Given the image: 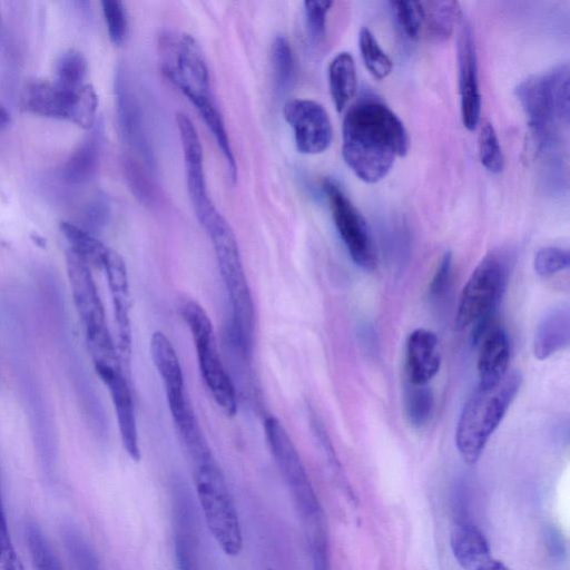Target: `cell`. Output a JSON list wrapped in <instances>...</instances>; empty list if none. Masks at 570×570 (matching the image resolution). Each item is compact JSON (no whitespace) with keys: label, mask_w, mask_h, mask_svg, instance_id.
Wrapping results in <instances>:
<instances>
[{"label":"cell","mask_w":570,"mask_h":570,"mask_svg":"<svg viewBox=\"0 0 570 570\" xmlns=\"http://www.w3.org/2000/svg\"><path fill=\"white\" fill-rule=\"evenodd\" d=\"M342 155L362 181L375 184L410 147L406 128L382 100L367 96L351 105L342 127Z\"/></svg>","instance_id":"6da1fadb"},{"label":"cell","mask_w":570,"mask_h":570,"mask_svg":"<svg viewBox=\"0 0 570 570\" xmlns=\"http://www.w3.org/2000/svg\"><path fill=\"white\" fill-rule=\"evenodd\" d=\"M157 52L163 73L194 105L219 146L230 179L235 180L236 159L214 99L208 67L198 42L187 33L166 31L158 38Z\"/></svg>","instance_id":"7a4b0ae2"},{"label":"cell","mask_w":570,"mask_h":570,"mask_svg":"<svg viewBox=\"0 0 570 570\" xmlns=\"http://www.w3.org/2000/svg\"><path fill=\"white\" fill-rule=\"evenodd\" d=\"M522 383L519 372H508L490 387L478 386L465 402L458 420L455 444L461 458L474 464L504 417Z\"/></svg>","instance_id":"3957f363"},{"label":"cell","mask_w":570,"mask_h":570,"mask_svg":"<svg viewBox=\"0 0 570 570\" xmlns=\"http://www.w3.org/2000/svg\"><path fill=\"white\" fill-rule=\"evenodd\" d=\"M196 493L206 525L227 556L235 557L243 549V534L237 509L217 462L194 466Z\"/></svg>","instance_id":"277c9868"},{"label":"cell","mask_w":570,"mask_h":570,"mask_svg":"<svg viewBox=\"0 0 570 570\" xmlns=\"http://www.w3.org/2000/svg\"><path fill=\"white\" fill-rule=\"evenodd\" d=\"M180 314L193 337L205 385L222 411L228 416H234L237 412V392L219 354L208 314L194 299L183 302Z\"/></svg>","instance_id":"5b68a950"},{"label":"cell","mask_w":570,"mask_h":570,"mask_svg":"<svg viewBox=\"0 0 570 570\" xmlns=\"http://www.w3.org/2000/svg\"><path fill=\"white\" fill-rule=\"evenodd\" d=\"M507 276V261L501 254L492 252L481 259L460 294L454 320L456 330L473 325L475 340L483 335L504 293Z\"/></svg>","instance_id":"8992f818"},{"label":"cell","mask_w":570,"mask_h":570,"mask_svg":"<svg viewBox=\"0 0 570 570\" xmlns=\"http://www.w3.org/2000/svg\"><path fill=\"white\" fill-rule=\"evenodd\" d=\"M517 97L539 139L550 137L553 126L569 120V68L560 66L547 75L524 79L515 88Z\"/></svg>","instance_id":"52a82bcc"},{"label":"cell","mask_w":570,"mask_h":570,"mask_svg":"<svg viewBox=\"0 0 570 570\" xmlns=\"http://www.w3.org/2000/svg\"><path fill=\"white\" fill-rule=\"evenodd\" d=\"M67 269L78 315L95 362L119 356L105 316L90 266L73 252L67 253Z\"/></svg>","instance_id":"ba28073f"},{"label":"cell","mask_w":570,"mask_h":570,"mask_svg":"<svg viewBox=\"0 0 570 570\" xmlns=\"http://www.w3.org/2000/svg\"><path fill=\"white\" fill-rule=\"evenodd\" d=\"M27 110L43 117L71 121L79 127L92 126L98 96L91 85L67 86L56 80H37L23 94Z\"/></svg>","instance_id":"9c48e42d"},{"label":"cell","mask_w":570,"mask_h":570,"mask_svg":"<svg viewBox=\"0 0 570 570\" xmlns=\"http://www.w3.org/2000/svg\"><path fill=\"white\" fill-rule=\"evenodd\" d=\"M323 190L335 228L352 261L362 269L372 271L376 265V253L365 218L335 180L325 179Z\"/></svg>","instance_id":"30bf717a"},{"label":"cell","mask_w":570,"mask_h":570,"mask_svg":"<svg viewBox=\"0 0 570 570\" xmlns=\"http://www.w3.org/2000/svg\"><path fill=\"white\" fill-rule=\"evenodd\" d=\"M265 435L272 454L286 483L305 513L317 515L318 503L301 456L281 421L268 415L264 420Z\"/></svg>","instance_id":"8fae6325"},{"label":"cell","mask_w":570,"mask_h":570,"mask_svg":"<svg viewBox=\"0 0 570 570\" xmlns=\"http://www.w3.org/2000/svg\"><path fill=\"white\" fill-rule=\"evenodd\" d=\"M283 114L293 129L296 149L301 154H322L331 146L332 122L320 102L311 99H291L284 105Z\"/></svg>","instance_id":"7c38bea8"},{"label":"cell","mask_w":570,"mask_h":570,"mask_svg":"<svg viewBox=\"0 0 570 570\" xmlns=\"http://www.w3.org/2000/svg\"><path fill=\"white\" fill-rule=\"evenodd\" d=\"M95 368L107 386L118 422L121 443L127 454L136 462L140 459L134 399L120 362L95 364Z\"/></svg>","instance_id":"4fadbf2b"},{"label":"cell","mask_w":570,"mask_h":570,"mask_svg":"<svg viewBox=\"0 0 570 570\" xmlns=\"http://www.w3.org/2000/svg\"><path fill=\"white\" fill-rule=\"evenodd\" d=\"M458 76L462 124L473 131L480 124L481 94L474 37L465 21L461 22L458 38Z\"/></svg>","instance_id":"5bb4252c"},{"label":"cell","mask_w":570,"mask_h":570,"mask_svg":"<svg viewBox=\"0 0 570 570\" xmlns=\"http://www.w3.org/2000/svg\"><path fill=\"white\" fill-rule=\"evenodd\" d=\"M116 100L122 139L138 151L144 163L151 167L154 159L145 130L142 112L124 69L118 71L116 78Z\"/></svg>","instance_id":"9a60e30c"},{"label":"cell","mask_w":570,"mask_h":570,"mask_svg":"<svg viewBox=\"0 0 570 570\" xmlns=\"http://www.w3.org/2000/svg\"><path fill=\"white\" fill-rule=\"evenodd\" d=\"M112 294L115 323L117 330V351L120 360L129 362L131 353V325L129 316V284L127 268L121 256L111 250L104 267Z\"/></svg>","instance_id":"2e32d148"},{"label":"cell","mask_w":570,"mask_h":570,"mask_svg":"<svg viewBox=\"0 0 570 570\" xmlns=\"http://www.w3.org/2000/svg\"><path fill=\"white\" fill-rule=\"evenodd\" d=\"M441 365L438 336L428 328H415L406 341L404 371L406 381L413 385H428Z\"/></svg>","instance_id":"e0dca14e"},{"label":"cell","mask_w":570,"mask_h":570,"mask_svg":"<svg viewBox=\"0 0 570 570\" xmlns=\"http://www.w3.org/2000/svg\"><path fill=\"white\" fill-rule=\"evenodd\" d=\"M478 356V376L480 387H490L500 383L508 374L510 361V340L500 327H489L480 337Z\"/></svg>","instance_id":"ac0fdd59"},{"label":"cell","mask_w":570,"mask_h":570,"mask_svg":"<svg viewBox=\"0 0 570 570\" xmlns=\"http://www.w3.org/2000/svg\"><path fill=\"white\" fill-rule=\"evenodd\" d=\"M570 342V311L559 306L548 312L539 323L534 340L533 354L538 360H546L566 348Z\"/></svg>","instance_id":"d6986e66"},{"label":"cell","mask_w":570,"mask_h":570,"mask_svg":"<svg viewBox=\"0 0 570 570\" xmlns=\"http://www.w3.org/2000/svg\"><path fill=\"white\" fill-rule=\"evenodd\" d=\"M153 363L163 381L166 395L186 391L183 368L169 338L163 332H155L149 343Z\"/></svg>","instance_id":"ffe728a7"},{"label":"cell","mask_w":570,"mask_h":570,"mask_svg":"<svg viewBox=\"0 0 570 570\" xmlns=\"http://www.w3.org/2000/svg\"><path fill=\"white\" fill-rule=\"evenodd\" d=\"M328 87L335 109L342 112L357 89L356 67L350 52H340L332 59L328 66Z\"/></svg>","instance_id":"44dd1931"},{"label":"cell","mask_w":570,"mask_h":570,"mask_svg":"<svg viewBox=\"0 0 570 570\" xmlns=\"http://www.w3.org/2000/svg\"><path fill=\"white\" fill-rule=\"evenodd\" d=\"M422 37L433 41H443L450 38L454 27L460 22L459 3L456 1L434 0L422 1Z\"/></svg>","instance_id":"7402d4cb"},{"label":"cell","mask_w":570,"mask_h":570,"mask_svg":"<svg viewBox=\"0 0 570 570\" xmlns=\"http://www.w3.org/2000/svg\"><path fill=\"white\" fill-rule=\"evenodd\" d=\"M451 549L454 558L463 570H469L490 557V547L480 530L462 524L451 534Z\"/></svg>","instance_id":"603a6c76"},{"label":"cell","mask_w":570,"mask_h":570,"mask_svg":"<svg viewBox=\"0 0 570 570\" xmlns=\"http://www.w3.org/2000/svg\"><path fill=\"white\" fill-rule=\"evenodd\" d=\"M99 160L100 141L92 136L79 145L68 158L62 170L65 180L72 185L90 181L98 170Z\"/></svg>","instance_id":"cb8c5ba5"},{"label":"cell","mask_w":570,"mask_h":570,"mask_svg":"<svg viewBox=\"0 0 570 570\" xmlns=\"http://www.w3.org/2000/svg\"><path fill=\"white\" fill-rule=\"evenodd\" d=\"M60 229L70 244V250L81 257L89 266L104 268L112 249L105 246L89 230L69 223L62 222Z\"/></svg>","instance_id":"d4e9b609"},{"label":"cell","mask_w":570,"mask_h":570,"mask_svg":"<svg viewBox=\"0 0 570 570\" xmlns=\"http://www.w3.org/2000/svg\"><path fill=\"white\" fill-rule=\"evenodd\" d=\"M124 174L131 193L145 205L153 206L158 200V190L147 164L128 155L124 158Z\"/></svg>","instance_id":"484cf974"},{"label":"cell","mask_w":570,"mask_h":570,"mask_svg":"<svg viewBox=\"0 0 570 570\" xmlns=\"http://www.w3.org/2000/svg\"><path fill=\"white\" fill-rule=\"evenodd\" d=\"M404 413L407 422L415 429L425 426L433 414L434 395L429 385L406 383L404 390Z\"/></svg>","instance_id":"4316f807"},{"label":"cell","mask_w":570,"mask_h":570,"mask_svg":"<svg viewBox=\"0 0 570 570\" xmlns=\"http://www.w3.org/2000/svg\"><path fill=\"white\" fill-rule=\"evenodd\" d=\"M358 47L368 72L379 80L385 79L393 69V62L367 27L360 30Z\"/></svg>","instance_id":"83f0119b"},{"label":"cell","mask_w":570,"mask_h":570,"mask_svg":"<svg viewBox=\"0 0 570 570\" xmlns=\"http://www.w3.org/2000/svg\"><path fill=\"white\" fill-rule=\"evenodd\" d=\"M478 149L482 166L493 174L504 169V156L493 125L483 120L479 126Z\"/></svg>","instance_id":"f1b7e54d"},{"label":"cell","mask_w":570,"mask_h":570,"mask_svg":"<svg viewBox=\"0 0 570 570\" xmlns=\"http://www.w3.org/2000/svg\"><path fill=\"white\" fill-rule=\"evenodd\" d=\"M26 541L35 570H61L60 563L40 528L29 523Z\"/></svg>","instance_id":"f546056e"},{"label":"cell","mask_w":570,"mask_h":570,"mask_svg":"<svg viewBox=\"0 0 570 570\" xmlns=\"http://www.w3.org/2000/svg\"><path fill=\"white\" fill-rule=\"evenodd\" d=\"M272 68L276 86L286 90L294 79V57L288 40L284 36L275 38L272 45Z\"/></svg>","instance_id":"4dcf8cb0"},{"label":"cell","mask_w":570,"mask_h":570,"mask_svg":"<svg viewBox=\"0 0 570 570\" xmlns=\"http://www.w3.org/2000/svg\"><path fill=\"white\" fill-rule=\"evenodd\" d=\"M88 65L81 52L67 50L62 52L55 65V80L67 86L85 83Z\"/></svg>","instance_id":"1f68e13d"},{"label":"cell","mask_w":570,"mask_h":570,"mask_svg":"<svg viewBox=\"0 0 570 570\" xmlns=\"http://www.w3.org/2000/svg\"><path fill=\"white\" fill-rule=\"evenodd\" d=\"M389 4L403 32L410 39H420L423 27L422 1H390Z\"/></svg>","instance_id":"d6a6232c"},{"label":"cell","mask_w":570,"mask_h":570,"mask_svg":"<svg viewBox=\"0 0 570 570\" xmlns=\"http://www.w3.org/2000/svg\"><path fill=\"white\" fill-rule=\"evenodd\" d=\"M63 540L75 570H99L92 550L75 529H66Z\"/></svg>","instance_id":"836d02e7"},{"label":"cell","mask_w":570,"mask_h":570,"mask_svg":"<svg viewBox=\"0 0 570 570\" xmlns=\"http://www.w3.org/2000/svg\"><path fill=\"white\" fill-rule=\"evenodd\" d=\"M570 257L567 249L547 246L540 248L533 259V268L541 277H550L569 267Z\"/></svg>","instance_id":"e575fe53"},{"label":"cell","mask_w":570,"mask_h":570,"mask_svg":"<svg viewBox=\"0 0 570 570\" xmlns=\"http://www.w3.org/2000/svg\"><path fill=\"white\" fill-rule=\"evenodd\" d=\"M102 12L110 40L115 45H121L127 35V13L120 1L105 0L101 2Z\"/></svg>","instance_id":"d590c367"},{"label":"cell","mask_w":570,"mask_h":570,"mask_svg":"<svg viewBox=\"0 0 570 570\" xmlns=\"http://www.w3.org/2000/svg\"><path fill=\"white\" fill-rule=\"evenodd\" d=\"M333 1H305L304 10L307 28L312 40L320 43L326 35L327 16Z\"/></svg>","instance_id":"8d00e7d4"},{"label":"cell","mask_w":570,"mask_h":570,"mask_svg":"<svg viewBox=\"0 0 570 570\" xmlns=\"http://www.w3.org/2000/svg\"><path fill=\"white\" fill-rule=\"evenodd\" d=\"M452 271V255L451 253H444L439 262V265L433 274V277L429 285V294L431 296L441 295L446 288Z\"/></svg>","instance_id":"74e56055"},{"label":"cell","mask_w":570,"mask_h":570,"mask_svg":"<svg viewBox=\"0 0 570 570\" xmlns=\"http://www.w3.org/2000/svg\"><path fill=\"white\" fill-rule=\"evenodd\" d=\"M11 541L0 489V564L17 557Z\"/></svg>","instance_id":"f35d334b"},{"label":"cell","mask_w":570,"mask_h":570,"mask_svg":"<svg viewBox=\"0 0 570 570\" xmlns=\"http://www.w3.org/2000/svg\"><path fill=\"white\" fill-rule=\"evenodd\" d=\"M86 220L90 228H100L108 219L109 208L104 199L92 200L86 210Z\"/></svg>","instance_id":"ab89813d"},{"label":"cell","mask_w":570,"mask_h":570,"mask_svg":"<svg viewBox=\"0 0 570 570\" xmlns=\"http://www.w3.org/2000/svg\"><path fill=\"white\" fill-rule=\"evenodd\" d=\"M469 570H510L501 561L493 559L491 556L475 564Z\"/></svg>","instance_id":"60d3db41"},{"label":"cell","mask_w":570,"mask_h":570,"mask_svg":"<svg viewBox=\"0 0 570 570\" xmlns=\"http://www.w3.org/2000/svg\"><path fill=\"white\" fill-rule=\"evenodd\" d=\"M0 570H24L20 559H18L17 561H13L2 568H0Z\"/></svg>","instance_id":"b9f144b4"},{"label":"cell","mask_w":570,"mask_h":570,"mask_svg":"<svg viewBox=\"0 0 570 570\" xmlns=\"http://www.w3.org/2000/svg\"><path fill=\"white\" fill-rule=\"evenodd\" d=\"M9 119H10V115H9L8 110L2 105H0V127L8 124Z\"/></svg>","instance_id":"7bdbcfd3"},{"label":"cell","mask_w":570,"mask_h":570,"mask_svg":"<svg viewBox=\"0 0 570 570\" xmlns=\"http://www.w3.org/2000/svg\"><path fill=\"white\" fill-rule=\"evenodd\" d=\"M267 570H275V569L269 568V569H267Z\"/></svg>","instance_id":"ee69618b"}]
</instances>
